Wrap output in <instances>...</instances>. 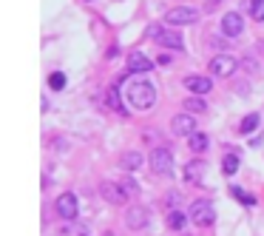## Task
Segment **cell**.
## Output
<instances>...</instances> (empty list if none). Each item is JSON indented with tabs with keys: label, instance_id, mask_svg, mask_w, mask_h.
Instances as JSON below:
<instances>
[{
	"label": "cell",
	"instance_id": "cell-22",
	"mask_svg": "<svg viewBox=\"0 0 264 236\" xmlns=\"http://www.w3.org/2000/svg\"><path fill=\"white\" fill-rule=\"evenodd\" d=\"M185 108L190 114H202L207 105H205V100H202V94H199V97H188V100H185Z\"/></svg>",
	"mask_w": 264,
	"mask_h": 236
},
{
	"label": "cell",
	"instance_id": "cell-27",
	"mask_svg": "<svg viewBox=\"0 0 264 236\" xmlns=\"http://www.w3.org/2000/svg\"><path fill=\"white\" fill-rule=\"evenodd\" d=\"M145 34H148L151 40H156V37L162 34V26H159V23H151V26H148V32H145Z\"/></svg>",
	"mask_w": 264,
	"mask_h": 236
},
{
	"label": "cell",
	"instance_id": "cell-13",
	"mask_svg": "<svg viewBox=\"0 0 264 236\" xmlns=\"http://www.w3.org/2000/svg\"><path fill=\"white\" fill-rule=\"evenodd\" d=\"M205 171H207L205 162H202V159H193V162H188V165H185V180L193 182V185H199V182L205 180V177H202Z\"/></svg>",
	"mask_w": 264,
	"mask_h": 236
},
{
	"label": "cell",
	"instance_id": "cell-19",
	"mask_svg": "<svg viewBox=\"0 0 264 236\" xmlns=\"http://www.w3.org/2000/svg\"><path fill=\"white\" fill-rule=\"evenodd\" d=\"M105 100H108V105H111L114 111H125V108H122V100H119V83L108 89V94H105Z\"/></svg>",
	"mask_w": 264,
	"mask_h": 236
},
{
	"label": "cell",
	"instance_id": "cell-18",
	"mask_svg": "<svg viewBox=\"0 0 264 236\" xmlns=\"http://www.w3.org/2000/svg\"><path fill=\"white\" fill-rule=\"evenodd\" d=\"M259 123H262V117H259V114H247V117L239 123V134H244V137L253 134V131L259 128Z\"/></svg>",
	"mask_w": 264,
	"mask_h": 236
},
{
	"label": "cell",
	"instance_id": "cell-20",
	"mask_svg": "<svg viewBox=\"0 0 264 236\" xmlns=\"http://www.w3.org/2000/svg\"><path fill=\"white\" fill-rule=\"evenodd\" d=\"M119 188L125 191V196H137V193H139V185L134 182V177H131V174H122V180H119Z\"/></svg>",
	"mask_w": 264,
	"mask_h": 236
},
{
	"label": "cell",
	"instance_id": "cell-11",
	"mask_svg": "<svg viewBox=\"0 0 264 236\" xmlns=\"http://www.w3.org/2000/svg\"><path fill=\"white\" fill-rule=\"evenodd\" d=\"M100 193L105 196V202H111V205H122L128 199L125 191L119 185H114V182H100Z\"/></svg>",
	"mask_w": 264,
	"mask_h": 236
},
{
	"label": "cell",
	"instance_id": "cell-5",
	"mask_svg": "<svg viewBox=\"0 0 264 236\" xmlns=\"http://www.w3.org/2000/svg\"><path fill=\"white\" fill-rule=\"evenodd\" d=\"M151 168L156 171V174H171L173 168V154H171V148H153L151 151Z\"/></svg>",
	"mask_w": 264,
	"mask_h": 236
},
{
	"label": "cell",
	"instance_id": "cell-14",
	"mask_svg": "<svg viewBox=\"0 0 264 236\" xmlns=\"http://www.w3.org/2000/svg\"><path fill=\"white\" fill-rule=\"evenodd\" d=\"M156 43L165 46V48H176V51H182V48H185L182 34H176V32H165V29H162V34L156 37Z\"/></svg>",
	"mask_w": 264,
	"mask_h": 236
},
{
	"label": "cell",
	"instance_id": "cell-28",
	"mask_svg": "<svg viewBox=\"0 0 264 236\" xmlns=\"http://www.w3.org/2000/svg\"><path fill=\"white\" fill-rule=\"evenodd\" d=\"M173 60H171V54H159L156 57V66H171Z\"/></svg>",
	"mask_w": 264,
	"mask_h": 236
},
{
	"label": "cell",
	"instance_id": "cell-2",
	"mask_svg": "<svg viewBox=\"0 0 264 236\" xmlns=\"http://www.w3.org/2000/svg\"><path fill=\"white\" fill-rule=\"evenodd\" d=\"M213 219H216V211H213V205L207 202V199H196L190 205V222L199 228H207L213 225Z\"/></svg>",
	"mask_w": 264,
	"mask_h": 236
},
{
	"label": "cell",
	"instance_id": "cell-4",
	"mask_svg": "<svg viewBox=\"0 0 264 236\" xmlns=\"http://www.w3.org/2000/svg\"><path fill=\"white\" fill-rule=\"evenodd\" d=\"M236 66H239V60L233 54H216L210 60V74L213 77H230L236 71Z\"/></svg>",
	"mask_w": 264,
	"mask_h": 236
},
{
	"label": "cell",
	"instance_id": "cell-3",
	"mask_svg": "<svg viewBox=\"0 0 264 236\" xmlns=\"http://www.w3.org/2000/svg\"><path fill=\"white\" fill-rule=\"evenodd\" d=\"M54 208H57L60 219H77V214H80V202H77V193L66 191L63 196H57Z\"/></svg>",
	"mask_w": 264,
	"mask_h": 236
},
{
	"label": "cell",
	"instance_id": "cell-6",
	"mask_svg": "<svg viewBox=\"0 0 264 236\" xmlns=\"http://www.w3.org/2000/svg\"><path fill=\"white\" fill-rule=\"evenodd\" d=\"M153 66H156V60H151L145 51L128 54V71H134V74H148V71H153Z\"/></svg>",
	"mask_w": 264,
	"mask_h": 236
},
{
	"label": "cell",
	"instance_id": "cell-1",
	"mask_svg": "<svg viewBox=\"0 0 264 236\" xmlns=\"http://www.w3.org/2000/svg\"><path fill=\"white\" fill-rule=\"evenodd\" d=\"M128 105H134L137 111H151L153 105H156V89H153V83L148 80H134V83H128Z\"/></svg>",
	"mask_w": 264,
	"mask_h": 236
},
{
	"label": "cell",
	"instance_id": "cell-12",
	"mask_svg": "<svg viewBox=\"0 0 264 236\" xmlns=\"http://www.w3.org/2000/svg\"><path fill=\"white\" fill-rule=\"evenodd\" d=\"M185 89L190 91V94H207V91L213 89V83L202 74H190V77H185Z\"/></svg>",
	"mask_w": 264,
	"mask_h": 236
},
{
	"label": "cell",
	"instance_id": "cell-26",
	"mask_svg": "<svg viewBox=\"0 0 264 236\" xmlns=\"http://www.w3.org/2000/svg\"><path fill=\"white\" fill-rule=\"evenodd\" d=\"M230 193H233V196H236L239 202H244V205H256V199H253L250 193H244V191H241V188H236V185L230 188Z\"/></svg>",
	"mask_w": 264,
	"mask_h": 236
},
{
	"label": "cell",
	"instance_id": "cell-8",
	"mask_svg": "<svg viewBox=\"0 0 264 236\" xmlns=\"http://www.w3.org/2000/svg\"><path fill=\"white\" fill-rule=\"evenodd\" d=\"M171 131L176 137H190L196 131V123H193V117H190V111H185V114H176L171 120Z\"/></svg>",
	"mask_w": 264,
	"mask_h": 236
},
{
	"label": "cell",
	"instance_id": "cell-15",
	"mask_svg": "<svg viewBox=\"0 0 264 236\" xmlns=\"http://www.w3.org/2000/svg\"><path fill=\"white\" fill-rule=\"evenodd\" d=\"M60 236H88V228L77 219H66V225L60 228Z\"/></svg>",
	"mask_w": 264,
	"mask_h": 236
},
{
	"label": "cell",
	"instance_id": "cell-23",
	"mask_svg": "<svg viewBox=\"0 0 264 236\" xmlns=\"http://www.w3.org/2000/svg\"><path fill=\"white\" fill-rule=\"evenodd\" d=\"M222 168H225V174H236V171H239V157H236V154H227V157H225V162H222Z\"/></svg>",
	"mask_w": 264,
	"mask_h": 236
},
{
	"label": "cell",
	"instance_id": "cell-21",
	"mask_svg": "<svg viewBox=\"0 0 264 236\" xmlns=\"http://www.w3.org/2000/svg\"><path fill=\"white\" fill-rule=\"evenodd\" d=\"M188 145H190V151H207V137L193 131V134L188 137Z\"/></svg>",
	"mask_w": 264,
	"mask_h": 236
},
{
	"label": "cell",
	"instance_id": "cell-16",
	"mask_svg": "<svg viewBox=\"0 0 264 236\" xmlns=\"http://www.w3.org/2000/svg\"><path fill=\"white\" fill-rule=\"evenodd\" d=\"M188 219H190V216H185L182 211H168V219H165V222H168V228H171V231H182L185 225H188Z\"/></svg>",
	"mask_w": 264,
	"mask_h": 236
},
{
	"label": "cell",
	"instance_id": "cell-17",
	"mask_svg": "<svg viewBox=\"0 0 264 236\" xmlns=\"http://www.w3.org/2000/svg\"><path fill=\"white\" fill-rule=\"evenodd\" d=\"M142 162H145V157H142L139 151H128V154H122V168L125 171H137Z\"/></svg>",
	"mask_w": 264,
	"mask_h": 236
},
{
	"label": "cell",
	"instance_id": "cell-29",
	"mask_svg": "<svg viewBox=\"0 0 264 236\" xmlns=\"http://www.w3.org/2000/svg\"><path fill=\"white\" fill-rule=\"evenodd\" d=\"M176 202H179V193H168V196H165V205H168V208H173Z\"/></svg>",
	"mask_w": 264,
	"mask_h": 236
},
{
	"label": "cell",
	"instance_id": "cell-24",
	"mask_svg": "<svg viewBox=\"0 0 264 236\" xmlns=\"http://www.w3.org/2000/svg\"><path fill=\"white\" fill-rule=\"evenodd\" d=\"M250 17L253 20H264V0H250Z\"/></svg>",
	"mask_w": 264,
	"mask_h": 236
},
{
	"label": "cell",
	"instance_id": "cell-25",
	"mask_svg": "<svg viewBox=\"0 0 264 236\" xmlns=\"http://www.w3.org/2000/svg\"><path fill=\"white\" fill-rule=\"evenodd\" d=\"M48 86H51L54 91H63L66 89V74H63V71H54V74L48 77Z\"/></svg>",
	"mask_w": 264,
	"mask_h": 236
},
{
	"label": "cell",
	"instance_id": "cell-10",
	"mask_svg": "<svg viewBox=\"0 0 264 236\" xmlns=\"http://www.w3.org/2000/svg\"><path fill=\"white\" fill-rule=\"evenodd\" d=\"M222 32L227 34V37H239L244 32V17H241L239 11H230L222 17Z\"/></svg>",
	"mask_w": 264,
	"mask_h": 236
},
{
	"label": "cell",
	"instance_id": "cell-9",
	"mask_svg": "<svg viewBox=\"0 0 264 236\" xmlns=\"http://www.w3.org/2000/svg\"><path fill=\"white\" fill-rule=\"evenodd\" d=\"M125 225L131 228V231H142V228L148 225V211H145L142 205L128 208V211H125Z\"/></svg>",
	"mask_w": 264,
	"mask_h": 236
},
{
	"label": "cell",
	"instance_id": "cell-7",
	"mask_svg": "<svg viewBox=\"0 0 264 236\" xmlns=\"http://www.w3.org/2000/svg\"><path fill=\"white\" fill-rule=\"evenodd\" d=\"M196 17H199V11L193 6H176V9L168 11V23L171 26H190V23H196Z\"/></svg>",
	"mask_w": 264,
	"mask_h": 236
}]
</instances>
